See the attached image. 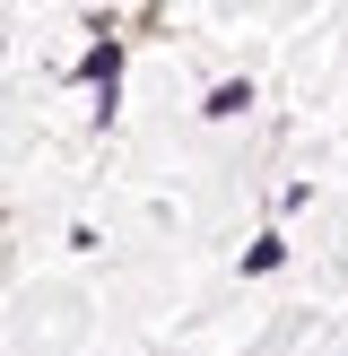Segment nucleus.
Returning <instances> with one entry per match:
<instances>
[{
    "label": "nucleus",
    "mask_w": 348,
    "mask_h": 356,
    "mask_svg": "<svg viewBox=\"0 0 348 356\" xmlns=\"http://www.w3.org/2000/svg\"><path fill=\"white\" fill-rule=\"evenodd\" d=\"M79 79H87V87H104V104H113V79H122V35H96V44H87Z\"/></svg>",
    "instance_id": "obj_1"
},
{
    "label": "nucleus",
    "mask_w": 348,
    "mask_h": 356,
    "mask_svg": "<svg viewBox=\"0 0 348 356\" xmlns=\"http://www.w3.org/2000/svg\"><path fill=\"white\" fill-rule=\"evenodd\" d=\"M278 261H287V243H278V235H261L253 252H244V270H278Z\"/></svg>",
    "instance_id": "obj_3"
},
{
    "label": "nucleus",
    "mask_w": 348,
    "mask_h": 356,
    "mask_svg": "<svg viewBox=\"0 0 348 356\" xmlns=\"http://www.w3.org/2000/svg\"><path fill=\"white\" fill-rule=\"evenodd\" d=\"M244 104H253V87H244V79H226V87H209V104H200V113H209V122H235Z\"/></svg>",
    "instance_id": "obj_2"
}]
</instances>
